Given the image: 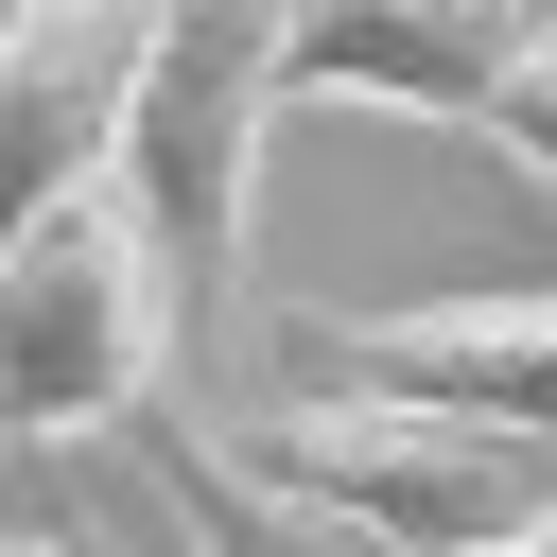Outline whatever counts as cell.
<instances>
[{
	"instance_id": "cell-7",
	"label": "cell",
	"mask_w": 557,
	"mask_h": 557,
	"mask_svg": "<svg viewBox=\"0 0 557 557\" xmlns=\"http://www.w3.org/2000/svg\"><path fill=\"white\" fill-rule=\"evenodd\" d=\"M487 139H505V157H522V174L557 191V35H540V52H522V87L487 104Z\"/></svg>"
},
{
	"instance_id": "cell-3",
	"label": "cell",
	"mask_w": 557,
	"mask_h": 557,
	"mask_svg": "<svg viewBox=\"0 0 557 557\" xmlns=\"http://www.w3.org/2000/svg\"><path fill=\"white\" fill-rule=\"evenodd\" d=\"M278 35H296V0H157V17H139L122 191L157 209V244H174L191 313H226V296H244V209H261V157H278V104H296Z\"/></svg>"
},
{
	"instance_id": "cell-4",
	"label": "cell",
	"mask_w": 557,
	"mask_h": 557,
	"mask_svg": "<svg viewBox=\"0 0 557 557\" xmlns=\"http://www.w3.org/2000/svg\"><path fill=\"white\" fill-rule=\"evenodd\" d=\"M557 0H296L278 70L296 104H418V122H487L522 87Z\"/></svg>"
},
{
	"instance_id": "cell-9",
	"label": "cell",
	"mask_w": 557,
	"mask_h": 557,
	"mask_svg": "<svg viewBox=\"0 0 557 557\" xmlns=\"http://www.w3.org/2000/svg\"><path fill=\"white\" fill-rule=\"evenodd\" d=\"M522 557H557V540H522Z\"/></svg>"
},
{
	"instance_id": "cell-5",
	"label": "cell",
	"mask_w": 557,
	"mask_h": 557,
	"mask_svg": "<svg viewBox=\"0 0 557 557\" xmlns=\"http://www.w3.org/2000/svg\"><path fill=\"white\" fill-rule=\"evenodd\" d=\"M139 17H157V0H35V17L0 35V244H17V226H35L52 191L122 174Z\"/></svg>"
},
{
	"instance_id": "cell-8",
	"label": "cell",
	"mask_w": 557,
	"mask_h": 557,
	"mask_svg": "<svg viewBox=\"0 0 557 557\" xmlns=\"http://www.w3.org/2000/svg\"><path fill=\"white\" fill-rule=\"evenodd\" d=\"M0 557H70V540H52V522H0Z\"/></svg>"
},
{
	"instance_id": "cell-1",
	"label": "cell",
	"mask_w": 557,
	"mask_h": 557,
	"mask_svg": "<svg viewBox=\"0 0 557 557\" xmlns=\"http://www.w3.org/2000/svg\"><path fill=\"white\" fill-rule=\"evenodd\" d=\"M174 331H191V278L157 244V209L122 174L52 191L17 244H0V453H52V435H139L174 400Z\"/></svg>"
},
{
	"instance_id": "cell-2",
	"label": "cell",
	"mask_w": 557,
	"mask_h": 557,
	"mask_svg": "<svg viewBox=\"0 0 557 557\" xmlns=\"http://www.w3.org/2000/svg\"><path fill=\"white\" fill-rule=\"evenodd\" d=\"M226 453H261L278 487H313V505H348V522H383L418 557H522V540H557V435L453 418V400H400V383H348V366L244 400Z\"/></svg>"
},
{
	"instance_id": "cell-6",
	"label": "cell",
	"mask_w": 557,
	"mask_h": 557,
	"mask_svg": "<svg viewBox=\"0 0 557 557\" xmlns=\"http://www.w3.org/2000/svg\"><path fill=\"white\" fill-rule=\"evenodd\" d=\"M313 348H331L348 383H400V400H453V418H522V435H557V296H540V278L313 313Z\"/></svg>"
}]
</instances>
